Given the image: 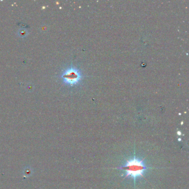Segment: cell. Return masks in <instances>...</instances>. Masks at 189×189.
I'll return each instance as SVG.
<instances>
[{"label":"cell","instance_id":"obj_1","mask_svg":"<svg viewBox=\"0 0 189 189\" xmlns=\"http://www.w3.org/2000/svg\"><path fill=\"white\" fill-rule=\"evenodd\" d=\"M117 169L124 170L125 178H132L135 184L136 179L143 176L145 172L148 168L143 160L134 156L127 160L125 164Z\"/></svg>","mask_w":189,"mask_h":189},{"label":"cell","instance_id":"obj_2","mask_svg":"<svg viewBox=\"0 0 189 189\" xmlns=\"http://www.w3.org/2000/svg\"><path fill=\"white\" fill-rule=\"evenodd\" d=\"M62 77L66 84L73 85L77 84L81 78V74L78 70L70 68L64 72Z\"/></svg>","mask_w":189,"mask_h":189}]
</instances>
